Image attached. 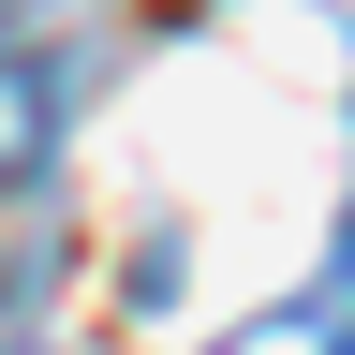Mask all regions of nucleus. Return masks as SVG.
<instances>
[{"label":"nucleus","instance_id":"obj_1","mask_svg":"<svg viewBox=\"0 0 355 355\" xmlns=\"http://www.w3.org/2000/svg\"><path fill=\"white\" fill-rule=\"evenodd\" d=\"M44 148H60V74H44V44L0 15V193L44 178Z\"/></svg>","mask_w":355,"mask_h":355}]
</instances>
